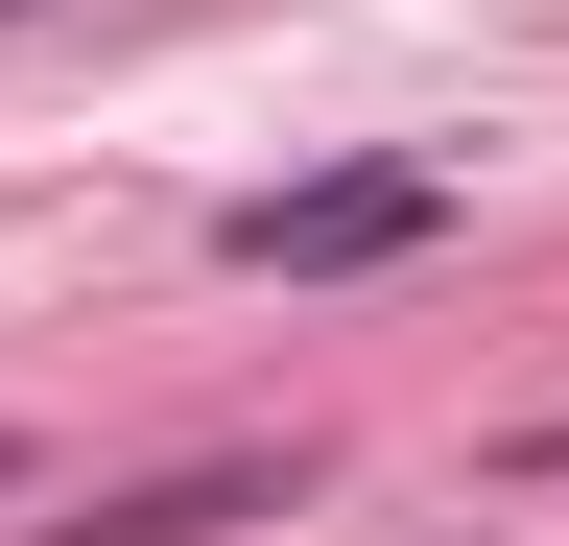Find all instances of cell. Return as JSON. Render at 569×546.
<instances>
[{
  "label": "cell",
  "mask_w": 569,
  "mask_h": 546,
  "mask_svg": "<svg viewBox=\"0 0 569 546\" xmlns=\"http://www.w3.org/2000/svg\"><path fill=\"white\" fill-rule=\"evenodd\" d=\"M403 238H451V167H332V190H261L213 261H261V286H356V261H403Z\"/></svg>",
  "instance_id": "6da1fadb"
},
{
  "label": "cell",
  "mask_w": 569,
  "mask_h": 546,
  "mask_svg": "<svg viewBox=\"0 0 569 546\" xmlns=\"http://www.w3.org/2000/svg\"><path fill=\"white\" fill-rule=\"evenodd\" d=\"M309 499V451H190V475H119V499H71L24 546H213V523H284Z\"/></svg>",
  "instance_id": "7a4b0ae2"
},
{
  "label": "cell",
  "mask_w": 569,
  "mask_h": 546,
  "mask_svg": "<svg viewBox=\"0 0 569 546\" xmlns=\"http://www.w3.org/2000/svg\"><path fill=\"white\" fill-rule=\"evenodd\" d=\"M522 451H546V475H569V404H546V428H522Z\"/></svg>",
  "instance_id": "3957f363"
},
{
  "label": "cell",
  "mask_w": 569,
  "mask_h": 546,
  "mask_svg": "<svg viewBox=\"0 0 569 546\" xmlns=\"http://www.w3.org/2000/svg\"><path fill=\"white\" fill-rule=\"evenodd\" d=\"M0 499H24V428H0Z\"/></svg>",
  "instance_id": "277c9868"
}]
</instances>
